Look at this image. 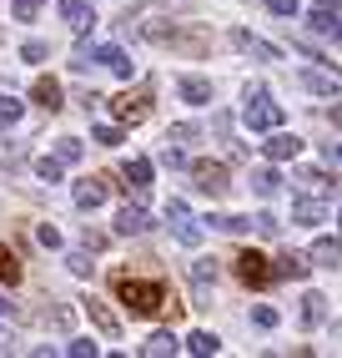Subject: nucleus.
I'll return each instance as SVG.
<instances>
[{
  "label": "nucleus",
  "instance_id": "16",
  "mask_svg": "<svg viewBox=\"0 0 342 358\" xmlns=\"http://www.w3.org/2000/svg\"><path fill=\"white\" fill-rule=\"evenodd\" d=\"M307 257L317 262V268H337V262H342V237H317Z\"/></svg>",
  "mask_w": 342,
  "mask_h": 358
},
{
  "label": "nucleus",
  "instance_id": "34",
  "mask_svg": "<svg viewBox=\"0 0 342 358\" xmlns=\"http://www.w3.org/2000/svg\"><path fill=\"white\" fill-rule=\"evenodd\" d=\"M262 6L272 10V15H287V20H297V10H302L297 0H262Z\"/></svg>",
  "mask_w": 342,
  "mask_h": 358
},
{
  "label": "nucleus",
  "instance_id": "40",
  "mask_svg": "<svg viewBox=\"0 0 342 358\" xmlns=\"http://www.w3.org/2000/svg\"><path fill=\"white\" fill-rule=\"evenodd\" d=\"M36 237H40V248H61V232H56V227H51V222H45V227H40V232H36Z\"/></svg>",
  "mask_w": 342,
  "mask_h": 358
},
{
  "label": "nucleus",
  "instance_id": "7",
  "mask_svg": "<svg viewBox=\"0 0 342 358\" xmlns=\"http://www.w3.org/2000/svg\"><path fill=\"white\" fill-rule=\"evenodd\" d=\"M232 45L237 51H247V56H257V61H282V45H272V41H262V36H252V31H232Z\"/></svg>",
  "mask_w": 342,
  "mask_h": 358
},
{
  "label": "nucleus",
  "instance_id": "19",
  "mask_svg": "<svg viewBox=\"0 0 342 358\" xmlns=\"http://www.w3.org/2000/svg\"><path fill=\"white\" fill-rule=\"evenodd\" d=\"M86 313H91V323L101 328L106 338H121V323H116V313H111L106 303H96V298H91V303H86Z\"/></svg>",
  "mask_w": 342,
  "mask_h": 358
},
{
  "label": "nucleus",
  "instance_id": "28",
  "mask_svg": "<svg viewBox=\"0 0 342 358\" xmlns=\"http://www.w3.org/2000/svg\"><path fill=\"white\" fill-rule=\"evenodd\" d=\"M56 157H61L66 166H76V162L86 157V147H81V136H61V141H56Z\"/></svg>",
  "mask_w": 342,
  "mask_h": 358
},
{
  "label": "nucleus",
  "instance_id": "12",
  "mask_svg": "<svg viewBox=\"0 0 342 358\" xmlns=\"http://www.w3.org/2000/svg\"><path fill=\"white\" fill-rule=\"evenodd\" d=\"M177 96H181L186 106H211V81H207V76H181V81H177Z\"/></svg>",
  "mask_w": 342,
  "mask_h": 358
},
{
  "label": "nucleus",
  "instance_id": "44",
  "mask_svg": "<svg viewBox=\"0 0 342 358\" xmlns=\"http://www.w3.org/2000/svg\"><path fill=\"white\" fill-rule=\"evenodd\" d=\"M337 222H342V212H337Z\"/></svg>",
  "mask_w": 342,
  "mask_h": 358
},
{
  "label": "nucleus",
  "instance_id": "22",
  "mask_svg": "<svg viewBox=\"0 0 342 358\" xmlns=\"http://www.w3.org/2000/svg\"><path fill=\"white\" fill-rule=\"evenodd\" d=\"M317 323H327V298L322 293H307L302 298V328H317Z\"/></svg>",
  "mask_w": 342,
  "mask_h": 358
},
{
  "label": "nucleus",
  "instance_id": "31",
  "mask_svg": "<svg viewBox=\"0 0 342 358\" xmlns=\"http://www.w3.org/2000/svg\"><path fill=\"white\" fill-rule=\"evenodd\" d=\"M40 6H45V0H10V15H15V20H36Z\"/></svg>",
  "mask_w": 342,
  "mask_h": 358
},
{
  "label": "nucleus",
  "instance_id": "41",
  "mask_svg": "<svg viewBox=\"0 0 342 358\" xmlns=\"http://www.w3.org/2000/svg\"><path fill=\"white\" fill-rule=\"evenodd\" d=\"M327 162H337V166H342V141H327Z\"/></svg>",
  "mask_w": 342,
  "mask_h": 358
},
{
  "label": "nucleus",
  "instance_id": "17",
  "mask_svg": "<svg viewBox=\"0 0 342 358\" xmlns=\"http://www.w3.org/2000/svg\"><path fill=\"white\" fill-rule=\"evenodd\" d=\"M31 96H36V106H45V111H61V81H56V76H36Z\"/></svg>",
  "mask_w": 342,
  "mask_h": 358
},
{
  "label": "nucleus",
  "instance_id": "4",
  "mask_svg": "<svg viewBox=\"0 0 342 358\" xmlns=\"http://www.w3.org/2000/svg\"><path fill=\"white\" fill-rule=\"evenodd\" d=\"M191 177H197V187H202L207 197H227V187H232L222 162H191Z\"/></svg>",
  "mask_w": 342,
  "mask_h": 358
},
{
  "label": "nucleus",
  "instance_id": "26",
  "mask_svg": "<svg viewBox=\"0 0 342 358\" xmlns=\"http://www.w3.org/2000/svg\"><path fill=\"white\" fill-rule=\"evenodd\" d=\"M277 187H282V177L272 172V166H262V172H252V192H257V197H277Z\"/></svg>",
  "mask_w": 342,
  "mask_h": 358
},
{
  "label": "nucleus",
  "instance_id": "29",
  "mask_svg": "<svg viewBox=\"0 0 342 358\" xmlns=\"http://www.w3.org/2000/svg\"><path fill=\"white\" fill-rule=\"evenodd\" d=\"M91 141H96V147H121V141H126V131H121V127H91Z\"/></svg>",
  "mask_w": 342,
  "mask_h": 358
},
{
  "label": "nucleus",
  "instance_id": "3",
  "mask_svg": "<svg viewBox=\"0 0 342 358\" xmlns=\"http://www.w3.org/2000/svg\"><path fill=\"white\" fill-rule=\"evenodd\" d=\"M237 278L247 282V288H272L277 282V262L247 248V252H237Z\"/></svg>",
  "mask_w": 342,
  "mask_h": 358
},
{
  "label": "nucleus",
  "instance_id": "24",
  "mask_svg": "<svg viewBox=\"0 0 342 358\" xmlns=\"http://www.w3.org/2000/svg\"><path fill=\"white\" fill-rule=\"evenodd\" d=\"M216 232H232V237H241V232H252V217H237V212H216V217H207Z\"/></svg>",
  "mask_w": 342,
  "mask_h": 358
},
{
  "label": "nucleus",
  "instance_id": "32",
  "mask_svg": "<svg viewBox=\"0 0 342 358\" xmlns=\"http://www.w3.org/2000/svg\"><path fill=\"white\" fill-rule=\"evenodd\" d=\"M252 227H257L262 237H277V232H282V222L272 217V212H257V217H252Z\"/></svg>",
  "mask_w": 342,
  "mask_h": 358
},
{
  "label": "nucleus",
  "instance_id": "39",
  "mask_svg": "<svg viewBox=\"0 0 342 358\" xmlns=\"http://www.w3.org/2000/svg\"><path fill=\"white\" fill-rule=\"evenodd\" d=\"M161 166H186V157H181L177 141H166V147H161Z\"/></svg>",
  "mask_w": 342,
  "mask_h": 358
},
{
  "label": "nucleus",
  "instance_id": "33",
  "mask_svg": "<svg viewBox=\"0 0 342 358\" xmlns=\"http://www.w3.org/2000/svg\"><path fill=\"white\" fill-rule=\"evenodd\" d=\"M197 136H202V131L191 127V122H177V127L166 131V141H177V147H181V141H197Z\"/></svg>",
  "mask_w": 342,
  "mask_h": 358
},
{
  "label": "nucleus",
  "instance_id": "15",
  "mask_svg": "<svg viewBox=\"0 0 342 358\" xmlns=\"http://www.w3.org/2000/svg\"><path fill=\"white\" fill-rule=\"evenodd\" d=\"M302 86L312 91V96H337V91H342V81H337V76H327V71H317V66H307V71H302Z\"/></svg>",
  "mask_w": 342,
  "mask_h": 358
},
{
  "label": "nucleus",
  "instance_id": "42",
  "mask_svg": "<svg viewBox=\"0 0 342 358\" xmlns=\"http://www.w3.org/2000/svg\"><path fill=\"white\" fill-rule=\"evenodd\" d=\"M332 122H337V127H342V101H337V106H332Z\"/></svg>",
  "mask_w": 342,
  "mask_h": 358
},
{
  "label": "nucleus",
  "instance_id": "25",
  "mask_svg": "<svg viewBox=\"0 0 342 358\" xmlns=\"http://www.w3.org/2000/svg\"><path fill=\"white\" fill-rule=\"evenodd\" d=\"M216 348H222V338H216V333H207V328H197L186 338V353H197V358H211Z\"/></svg>",
  "mask_w": 342,
  "mask_h": 358
},
{
  "label": "nucleus",
  "instance_id": "8",
  "mask_svg": "<svg viewBox=\"0 0 342 358\" xmlns=\"http://www.w3.org/2000/svg\"><path fill=\"white\" fill-rule=\"evenodd\" d=\"M91 61L111 66V71H116L121 81H131V76H136V61H131L126 51H121V45H91Z\"/></svg>",
  "mask_w": 342,
  "mask_h": 358
},
{
  "label": "nucleus",
  "instance_id": "21",
  "mask_svg": "<svg viewBox=\"0 0 342 358\" xmlns=\"http://www.w3.org/2000/svg\"><path fill=\"white\" fill-rule=\"evenodd\" d=\"M307 268H312V262H307V252H282L277 257V278H307Z\"/></svg>",
  "mask_w": 342,
  "mask_h": 358
},
{
  "label": "nucleus",
  "instance_id": "1",
  "mask_svg": "<svg viewBox=\"0 0 342 358\" xmlns=\"http://www.w3.org/2000/svg\"><path fill=\"white\" fill-rule=\"evenodd\" d=\"M116 298L126 303L131 318H156L161 303H166V288L161 282H146V278H131V273H116Z\"/></svg>",
  "mask_w": 342,
  "mask_h": 358
},
{
  "label": "nucleus",
  "instance_id": "36",
  "mask_svg": "<svg viewBox=\"0 0 342 358\" xmlns=\"http://www.w3.org/2000/svg\"><path fill=\"white\" fill-rule=\"evenodd\" d=\"M66 268L76 273V278H91V268H96V262H91L86 252H70V257H66Z\"/></svg>",
  "mask_w": 342,
  "mask_h": 358
},
{
  "label": "nucleus",
  "instance_id": "5",
  "mask_svg": "<svg viewBox=\"0 0 342 358\" xmlns=\"http://www.w3.org/2000/svg\"><path fill=\"white\" fill-rule=\"evenodd\" d=\"M166 217L177 222V237H181L186 248H197V243H202V227H197V217H191V207H186L181 197H171V202H166Z\"/></svg>",
  "mask_w": 342,
  "mask_h": 358
},
{
  "label": "nucleus",
  "instance_id": "37",
  "mask_svg": "<svg viewBox=\"0 0 342 358\" xmlns=\"http://www.w3.org/2000/svg\"><path fill=\"white\" fill-rule=\"evenodd\" d=\"M66 353H70V358H96V343H91V338H70Z\"/></svg>",
  "mask_w": 342,
  "mask_h": 358
},
{
  "label": "nucleus",
  "instance_id": "43",
  "mask_svg": "<svg viewBox=\"0 0 342 358\" xmlns=\"http://www.w3.org/2000/svg\"><path fill=\"white\" fill-rule=\"evenodd\" d=\"M0 318H6V298H0Z\"/></svg>",
  "mask_w": 342,
  "mask_h": 358
},
{
  "label": "nucleus",
  "instance_id": "27",
  "mask_svg": "<svg viewBox=\"0 0 342 358\" xmlns=\"http://www.w3.org/2000/svg\"><path fill=\"white\" fill-rule=\"evenodd\" d=\"M0 282H20V257L6 243H0Z\"/></svg>",
  "mask_w": 342,
  "mask_h": 358
},
{
  "label": "nucleus",
  "instance_id": "18",
  "mask_svg": "<svg viewBox=\"0 0 342 358\" xmlns=\"http://www.w3.org/2000/svg\"><path fill=\"white\" fill-rule=\"evenodd\" d=\"M322 217H327V207H322V202H312V197H297V202H292V222H302V227H317Z\"/></svg>",
  "mask_w": 342,
  "mask_h": 358
},
{
  "label": "nucleus",
  "instance_id": "23",
  "mask_svg": "<svg viewBox=\"0 0 342 358\" xmlns=\"http://www.w3.org/2000/svg\"><path fill=\"white\" fill-rule=\"evenodd\" d=\"M20 116H26V101H20V96H10V91H6V96H0V131L20 127Z\"/></svg>",
  "mask_w": 342,
  "mask_h": 358
},
{
  "label": "nucleus",
  "instance_id": "35",
  "mask_svg": "<svg viewBox=\"0 0 342 358\" xmlns=\"http://www.w3.org/2000/svg\"><path fill=\"white\" fill-rule=\"evenodd\" d=\"M45 56H51L45 41H26V45H20V61H45Z\"/></svg>",
  "mask_w": 342,
  "mask_h": 358
},
{
  "label": "nucleus",
  "instance_id": "20",
  "mask_svg": "<svg viewBox=\"0 0 342 358\" xmlns=\"http://www.w3.org/2000/svg\"><path fill=\"white\" fill-rule=\"evenodd\" d=\"M177 348H181V343H177V333H166V328H161V333H151V338L141 343V353H146V358H166V353H177Z\"/></svg>",
  "mask_w": 342,
  "mask_h": 358
},
{
  "label": "nucleus",
  "instance_id": "6",
  "mask_svg": "<svg viewBox=\"0 0 342 358\" xmlns=\"http://www.w3.org/2000/svg\"><path fill=\"white\" fill-rule=\"evenodd\" d=\"M56 10H61V20L76 36H86L91 26H96V10H91V0H56Z\"/></svg>",
  "mask_w": 342,
  "mask_h": 358
},
{
  "label": "nucleus",
  "instance_id": "9",
  "mask_svg": "<svg viewBox=\"0 0 342 358\" xmlns=\"http://www.w3.org/2000/svg\"><path fill=\"white\" fill-rule=\"evenodd\" d=\"M121 187H126L131 197H146V187H151V162H146V157H131L126 166H121Z\"/></svg>",
  "mask_w": 342,
  "mask_h": 358
},
{
  "label": "nucleus",
  "instance_id": "10",
  "mask_svg": "<svg viewBox=\"0 0 342 358\" xmlns=\"http://www.w3.org/2000/svg\"><path fill=\"white\" fill-rule=\"evenodd\" d=\"M262 152H267V162H292L302 152V136H292V131H272L262 141Z\"/></svg>",
  "mask_w": 342,
  "mask_h": 358
},
{
  "label": "nucleus",
  "instance_id": "30",
  "mask_svg": "<svg viewBox=\"0 0 342 358\" xmlns=\"http://www.w3.org/2000/svg\"><path fill=\"white\" fill-rule=\"evenodd\" d=\"M61 166H66L61 157H36V177L40 182H61Z\"/></svg>",
  "mask_w": 342,
  "mask_h": 358
},
{
  "label": "nucleus",
  "instance_id": "13",
  "mask_svg": "<svg viewBox=\"0 0 342 358\" xmlns=\"http://www.w3.org/2000/svg\"><path fill=\"white\" fill-rule=\"evenodd\" d=\"M116 232H121V237H141V232H151V217H146L141 207L126 202V207L116 212Z\"/></svg>",
  "mask_w": 342,
  "mask_h": 358
},
{
  "label": "nucleus",
  "instance_id": "11",
  "mask_svg": "<svg viewBox=\"0 0 342 358\" xmlns=\"http://www.w3.org/2000/svg\"><path fill=\"white\" fill-rule=\"evenodd\" d=\"M111 111H116V122H146V116H151V96H116L111 101Z\"/></svg>",
  "mask_w": 342,
  "mask_h": 358
},
{
  "label": "nucleus",
  "instance_id": "38",
  "mask_svg": "<svg viewBox=\"0 0 342 358\" xmlns=\"http://www.w3.org/2000/svg\"><path fill=\"white\" fill-rule=\"evenodd\" d=\"M252 323H257V328H277V308H267V303L252 308Z\"/></svg>",
  "mask_w": 342,
  "mask_h": 358
},
{
  "label": "nucleus",
  "instance_id": "14",
  "mask_svg": "<svg viewBox=\"0 0 342 358\" xmlns=\"http://www.w3.org/2000/svg\"><path fill=\"white\" fill-rule=\"evenodd\" d=\"M106 202V177H86V182H76V207L81 212H96Z\"/></svg>",
  "mask_w": 342,
  "mask_h": 358
},
{
  "label": "nucleus",
  "instance_id": "2",
  "mask_svg": "<svg viewBox=\"0 0 342 358\" xmlns=\"http://www.w3.org/2000/svg\"><path fill=\"white\" fill-rule=\"evenodd\" d=\"M241 127L247 131H277L282 127V106L267 96V91H247V101H241Z\"/></svg>",
  "mask_w": 342,
  "mask_h": 358
}]
</instances>
